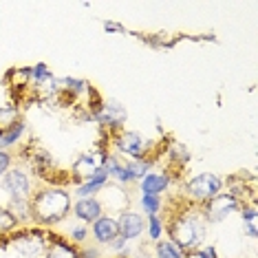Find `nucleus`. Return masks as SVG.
<instances>
[{
	"instance_id": "nucleus-1",
	"label": "nucleus",
	"mask_w": 258,
	"mask_h": 258,
	"mask_svg": "<svg viewBox=\"0 0 258 258\" xmlns=\"http://www.w3.org/2000/svg\"><path fill=\"white\" fill-rule=\"evenodd\" d=\"M177 203H179L177 208L168 212V219H163V223H166L163 232L168 234L170 243L177 245L185 256H192L201 245H205L208 223H205L201 210L197 205L181 201L179 197H177Z\"/></svg>"
},
{
	"instance_id": "nucleus-2",
	"label": "nucleus",
	"mask_w": 258,
	"mask_h": 258,
	"mask_svg": "<svg viewBox=\"0 0 258 258\" xmlns=\"http://www.w3.org/2000/svg\"><path fill=\"white\" fill-rule=\"evenodd\" d=\"M29 208H31V225L51 230L57 223L67 221V216L71 214L73 210L71 187L40 183L36 185L31 199H29Z\"/></svg>"
},
{
	"instance_id": "nucleus-3",
	"label": "nucleus",
	"mask_w": 258,
	"mask_h": 258,
	"mask_svg": "<svg viewBox=\"0 0 258 258\" xmlns=\"http://www.w3.org/2000/svg\"><path fill=\"white\" fill-rule=\"evenodd\" d=\"M225 187V181H223L219 174L214 172H199L195 177L185 179L183 185H181V201L197 205L201 208L205 201H210L212 197H216L219 192Z\"/></svg>"
},
{
	"instance_id": "nucleus-4",
	"label": "nucleus",
	"mask_w": 258,
	"mask_h": 258,
	"mask_svg": "<svg viewBox=\"0 0 258 258\" xmlns=\"http://www.w3.org/2000/svg\"><path fill=\"white\" fill-rule=\"evenodd\" d=\"M7 245L25 258H42L46 245H49V230L25 225L16 230L11 236H7Z\"/></svg>"
},
{
	"instance_id": "nucleus-5",
	"label": "nucleus",
	"mask_w": 258,
	"mask_h": 258,
	"mask_svg": "<svg viewBox=\"0 0 258 258\" xmlns=\"http://www.w3.org/2000/svg\"><path fill=\"white\" fill-rule=\"evenodd\" d=\"M108 148H113L110 152H115V155H121V159H144V157H155V152H152L155 146H152L142 133L126 131V128H121V131H117L115 135H110Z\"/></svg>"
},
{
	"instance_id": "nucleus-6",
	"label": "nucleus",
	"mask_w": 258,
	"mask_h": 258,
	"mask_svg": "<svg viewBox=\"0 0 258 258\" xmlns=\"http://www.w3.org/2000/svg\"><path fill=\"white\" fill-rule=\"evenodd\" d=\"M108 152H110L108 142L106 144H97V146H93L91 150L82 152L78 159L73 161L71 170H69L71 183L80 185V183H84V181L97 177V174L104 170V163H106V159H108Z\"/></svg>"
},
{
	"instance_id": "nucleus-7",
	"label": "nucleus",
	"mask_w": 258,
	"mask_h": 258,
	"mask_svg": "<svg viewBox=\"0 0 258 258\" xmlns=\"http://www.w3.org/2000/svg\"><path fill=\"white\" fill-rule=\"evenodd\" d=\"M0 187L9 201H29L36 190V179L31 177L25 163H14L9 172L0 177Z\"/></svg>"
},
{
	"instance_id": "nucleus-8",
	"label": "nucleus",
	"mask_w": 258,
	"mask_h": 258,
	"mask_svg": "<svg viewBox=\"0 0 258 258\" xmlns=\"http://www.w3.org/2000/svg\"><path fill=\"white\" fill-rule=\"evenodd\" d=\"M243 205V199L238 195H234L232 190H221L216 197H212L210 201H205L201 208V214L208 225H219V223L227 221L232 214H236Z\"/></svg>"
},
{
	"instance_id": "nucleus-9",
	"label": "nucleus",
	"mask_w": 258,
	"mask_h": 258,
	"mask_svg": "<svg viewBox=\"0 0 258 258\" xmlns=\"http://www.w3.org/2000/svg\"><path fill=\"white\" fill-rule=\"evenodd\" d=\"M91 119L97 121L99 128H102V133L110 137V135H115L117 131H121L128 119V113L124 108V104L115 102V99H108V102H104L99 108H95L91 113Z\"/></svg>"
},
{
	"instance_id": "nucleus-10",
	"label": "nucleus",
	"mask_w": 258,
	"mask_h": 258,
	"mask_svg": "<svg viewBox=\"0 0 258 258\" xmlns=\"http://www.w3.org/2000/svg\"><path fill=\"white\" fill-rule=\"evenodd\" d=\"M97 199H99V203H102L104 214H110V216L115 214L117 216L119 212H124V210H131V208H128V203H131L128 192L121 185L113 183V181H108L106 187H104V190L97 195Z\"/></svg>"
},
{
	"instance_id": "nucleus-11",
	"label": "nucleus",
	"mask_w": 258,
	"mask_h": 258,
	"mask_svg": "<svg viewBox=\"0 0 258 258\" xmlns=\"http://www.w3.org/2000/svg\"><path fill=\"white\" fill-rule=\"evenodd\" d=\"M117 219V230H119V236L126 240H137L144 236L146 232V219L142 212L137 210H124L115 216Z\"/></svg>"
},
{
	"instance_id": "nucleus-12",
	"label": "nucleus",
	"mask_w": 258,
	"mask_h": 258,
	"mask_svg": "<svg viewBox=\"0 0 258 258\" xmlns=\"http://www.w3.org/2000/svg\"><path fill=\"white\" fill-rule=\"evenodd\" d=\"M137 185H139V195L163 197L170 190V185H172V174H170V170L152 168Z\"/></svg>"
},
{
	"instance_id": "nucleus-13",
	"label": "nucleus",
	"mask_w": 258,
	"mask_h": 258,
	"mask_svg": "<svg viewBox=\"0 0 258 258\" xmlns=\"http://www.w3.org/2000/svg\"><path fill=\"white\" fill-rule=\"evenodd\" d=\"M89 232H91L93 240H95L99 247H106L110 240H115L117 236H119V230H117V219H115V216H110V214L99 216L95 223H91Z\"/></svg>"
},
{
	"instance_id": "nucleus-14",
	"label": "nucleus",
	"mask_w": 258,
	"mask_h": 258,
	"mask_svg": "<svg viewBox=\"0 0 258 258\" xmlns=\"http://www.w3.org/2000/svg\"><path fill=\"white\" fill-rule=\"evenodd\" d=\"M71 214L80 223L91 225V223H95L99 216H104V210H102V203H99L97 197H89V199H75Z\"/></svg>"
},
{
	"instance_id": "nucleus-15",
	"label": "nucleus",
	"mask_w": 258,
	"mask_h": 258,
	"mask_svg": "<svg viewBox=\"0 0 258 258\" xmlns=\"http://www.w3.org/2000/svg\"><path fill=\"white\" fill-rule=\"evenodd\" d=\"M42 258H80V254L73 243H69L67 238L57 236V234L49 230V245H46Z\"/></svg>"
},
{
	"instance_id": "nucleus-16",
	"label": "nucleus",
	"mask_w": 258,
	"mask_h": 258,
	"mask_svg": "<svg viewBox=\"0 0 258 258\" xmlns=\"http://www.w3.org/2000/svg\"><path fill=\"white\" fill-rule=\"evenodd\" d=\"M108 174L104 172H99L97 177H93V179H89V181H84V183H80V185H73V190H71V195L75 197V199H89V197H97L99 192L106 187V183H108Z\"/></svg>"
},
{
	"instance_id": "nucleus-17",
	"label": "nucleus",
	"mask_w": 258,
	"mask_h": 258,
	"mask_svg": "<svg viewBox=\"0 0 258 258\" xmlns=\"http://www.w3.org/2000/svg\"><path fill=\"white\" fill-rule=\"evenodd\" d=\"M25 133H27V121L20 119L14 128H9L7 133L0 135V150H9L11 148H18V146L25 144Z\"/></svg>"
},
{
	"instance_id": "nucleus-18",
	"label": "nucleus",
	"mask_w": 258,
	"mask_h": 258,
	"mask_svg": "<svg viewBox=\"0 0 258 258\" xmlns=\"http://www.w3.org/2000/svg\"><path fill=\"white\" fill-rule=\"evenodd\" d=\"M22 119V110L18 104H5L0 106V135L7 133L9 128H14Z\"/></svg>"
},
{
	"instance_id": "nucleus-19",
	"label": "nucleus",
	"mask_w": 258,
	"mask_h": 258,
	"mask_svg": "<svg viewBox=\"0 0 258 258\" xmlns=\"http://www.w3.org/2000/svg\"><path fill=\"white\" fill-rule=\"evenodd\" d=\"M16 230H20V223L14 216V212L7 208V205H0V238L11 236Z\"/></svg>"
},
{
	"instance_id": "nucleus-20",
	"label": "nucleus",
	"mask_w": 258,
	"mask_h": 258,
	"mask_svg": "<svg viewBox=\"0 0 258 258\" xmlns=\"http://www.w3.org/2000/svg\"><path fill=\"white\" fill-rule=\"evenodd\" d=\"M139 210L146 216H155L163 212V197H152V195H139Z\"/></svg>"
},
{
	"instance_id": "nucleus-21",
	"label": "nucleus",
	"mask_w": 258,
	"mask_h": 258,
	"mask_svg": "<svg viewBox=\"0 0 258 258\" xmlns=\"http://www.w3.org/2000/svg\"><path fill=\"white\" fill-rule=\"evenodd\" d=\"M155 256L157 258H187L174 243H170L168 238H161L155 243Z\"/></svg>"
},
{
	"instance_id": "nucleus-22",
	"label": "nucleus",
	"mask_w": 258,
	"mask_h": 258,
	"mask_svg": "<svg viewBox=\"0 0 258 258\" xmlns=\"http://www.w3.org/2000/svg\"><path fill=\"white\" fill-rule=\"evenodd\" d=\"M163 230H166V223H163L161 214H155V216H148V219H146V232H148V238L152 243L161 240Z\"/></svg>"
},
{
	"instance_id": "nucleus-23",
	"label": "nucleus",
	"mask_w": 258,
	"mask_h": 258,
	"mask_svg": "<svg viewBox=\"0 0 258 258\" xmlns=\"http://www.w3.org/2000/svg\"><path fill=\"white\" fill-rule=\"evenodd\" d=\"M89 236H91L89 225H84V223H78V225H73L69 230V243H73V245H84Z\"/></svg>"
},
{
	"instance_id": "nucleus-24",
	"label": "nucleus",
	"mask_w": 258,
	"mask_h": 258,
	"mask_svg": "<svg viewBox=\"0 0 258 258\" xmlns=\"http://www.w3.org/2000/svg\"><path fill=\"white\" fill-rule=\"evenodd\" d=\"M240 219H243V225L247 223H258V208H256V201H243L238 210Z\"/></svg>"
},
{
	"instance_id": "nucleus-25",
	"label": "nucleus",
	"mask_w": 258,
	"mask_h": 258,
	"mask_svg": "<svg viewBox=\"0 0 258 258\" xmlns=\"http://www.w3.org/2000/svg\"><path fill=\"white\" fill-rule=\"evenodd\" d=\"M14 163H16V159H14V155H11L9 150H0V177L7 174Z\"/></svg>"
},
{
	"instance_id": "nucleus-26",
	"label": "nucleus",
	"mask_w": 258,
	"mask_h": 258,
	"mask_svg": "<svg viewBox=\"0 0 258 258\" xmlns=\"http://www.w3.org/2000/svg\"><path fill=\"white\" fill-rule=\"evenodd\" d=\"M80 258H102V247L99 245H84L82 249H78Z\"/></svg>"
},
{
	"instance_id": "nucleus-27",
	"label": "nucleus",
	"mask_w": 258,
	"mask_h": 258,
	"mask_svg": "<svg viewBox=\"0 0 258 258\" xmlns=\"http://www.w3.org/2000/svg\"><path fill=\"white\" fill-rule=\"evenodd\" d=\"M192 256H197V258H219V254H216V247H214V245H208V243L201 245V247H199Z\"/></svg>"
},
{
	"instance_id": "nucleus-28",
	"label": "nucleus",
	"mask_w": 258,
	"mask_h": 258,
	"mask_svg": "<svg viewBox=\"0 0 258 258\" xmlns=\"http://www.w3.org/2000/svg\"><path fill=\"white\" fill-rule=\"evenodd\" d=\"M106 247H110V251H115V254H124V251L128 249V240L121 238V236H117L115 240H110Z\"/></svg>"
},
{
	"instance_id": "nucleus-29",
	"label": "nucleus",
	"mask_w": 258,
	"mask_h": 258,
	"mask_svg": "<svg viewBox=\"0 0 258 258\" xmlns=\"http://www.w3.org/2000/svg\"><path fill=\"white\" fill-rule=\"evenodd\" d=\"M102 29L106 33H126L124 25H119V22H113V20H104L102 22Z\"/></svg>"
},
{
	"instance_id": "nucleus-30",
	"label": "nucleus",
	"mask_w": 258,
	"mask_h": 258,
	"mask_svg": "<svg viewBox=\"0 0 258 258\" xmlns=\"http://www.w3.org/2000/svg\"><path fill=\"white\" fill-rule=\"evenodd\" d=\"M243 227H245V234H247L249 238L258 236V223H247V225H243Z\"/></svg>"
}]
</instances>
